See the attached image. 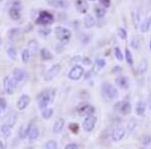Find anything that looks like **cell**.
<instances>
[{"instance_id": "cell-1", "label": "cell", "mask_w": 151, "mask_h": 149, "mask_svg": "<svg viewBox=\"0 0 151 149\" xmlns=\"http://www.w3.org/2000/svg\"><path fill=\"white\" fill-rule=\"evenodd\" d=\"M55 97V90H50V91H43L37 96V105L38 107L43 110L48 106L50 103H52L53 99Z\"/></svg>"}, {"instance_id": "cell-2", "label": "cell", "mask_w": 151, "mask_h": 149, "mask_svg": "<svg viewBox=\"0 0 151 149\" xmlns=\"http://www.w3.org/2000/svg\"><path fill=\"white\" fill-rule=\"evenodd\" d=\"M55 35L60 43L67 45L70 42V37H72V31L64 26H57L55 28Z\"/></svg>"}, {"instance_id": "cell-3", "label": "cell", "mask_w": 151, "mask_h": 149, "mask_svg": "<svg viewBox=\"0 0 151 149\" xmlns=\"http://www.w3.org/2000/svg\"><path fill=\"white\" fill-rule=\"evenodd\" d=\"M102 95L106 101H113L118 97V91L112 84L103 83L102 85Z\"/></svg>"}, {"instance_id": "cell-4", "label": "cell", "mask_w": 151, "mask_h": 149, "mask_svg": "<svg viewBox=\"0 0 151 149\" xmlns=\"http://www.w3.org/2000/svg\"><path fill=\"white\" fill-rule=\"evenodd\" d=\"M53 15L47 10H41L35 19V23L41 26H47L53 23Z\"/></svg>"}, {"instance_id": "cell-5", "label": "cell", "mask_w": 151, "mask_h": 149, "mask_svg": "<svg viewBox=\"0 0 151 149\" xmlns=\"http://www.w3.org/2000/svg\"><path fill=\"white\" fill-rule=\"evenodd\" d=\"M16 86H17V81L14 79L13 77H5L3 80V88L4 91L7 95H12L14 93V90H15Z\"/></svg>"}, {"instance_id": "cell-6", "label": "cell", "mask_w": 151, "mask_h": 149, "mask_svg": "<svg viewBox=\"0 0 151 149\" xmlns=\"http://www.w3.org/2000/svg\"><path fill=\"white\" fill-rule=\"evenodd\" d=\"M77 113L80 116H89L95 113V107L89 103H81L77 107Z\"/></svg>"}, {"instance_id": "cell-7", "label": "cell", "mask_w": 151, "mask_h": 149, "mask_svg": "<svg viewBox=\"0 0 151 149\" xmlns=\"http://www.w3.org/2000/svg\"><path fill=\"white\" fill-rule=\"evenodd\" d=\"M84 73H85V70L82 66L76 65L72 68V69H70L69 74H68V78L72 81H78L83 77Z\"/></svg>"}, {"instance_id": "cell-8", "label": "cell", "mask_w": 151, "mask_h": 149, "mask_svg": "<svg viewBox=\"0 0 151 149\" xmlns=\"http://www.w3.org/2000/svg\"><path fill=\"white\" fill-rule=\"evenodd\" d=\"M97 123V117L94 116V114L89 115L83 121V128L86 132H92L95 129Z\"/></svg>"}, {"instance_id": "cell-9", "label": "cell", "mask_w": 151, "mask_h": 149, "mask_svg": "<svg viewBox=\"0 0 151 149\" xmlns=\"http://www.w3.org/2000/svg\"><path fill=\"white\" fill-rule=\"evenodd\" d=\"M114 108L118 111H120L123 115H129L131 113V110H132V107H131V104L129 103L128 101H121V102H117L114 106Z\"/></svg>"}, {"instance_id": "cell-10", "label": "cell", "mask_w": 151, "mask_h": 149, "mask_svg": "<svg viewBox=\"0 0 151 149\" xmlns=\"http://www.w3.org/2000/svg\"><path fill=\"white\" fill-rule=\"evenodd\" d=\"M60 63H55V65H53L52 67L45 73V76H43V79H45V81H47V82H50V81H52L53 78L60 73Z\"/></svg>"}, {"instance_id": "cell-11", "label": "cell", "mask_w": 151, "mask_h": 149, "mask_svg": "<svg viewBox=\"0 0 151 149\" xmlns=\"http://www.w3.org/2000/svg\"><path fill=\"white\" fill-rule=\"evenodd\" d=\"M47 3L50 6L58 9H65L69 7V1L67 0H47Z\"/></svg>"}, {"instance_id": "cell-12", "label": "cell", "mask_w": 151, "mask_h": 149, "mask_svg": "<svg viewBox=\"0 0 151 149\" xmlns=\"http://www.w3.org/2000/svg\"><path fill=\"white\" fill-rule=\"evenodd\" d=\"M29 103H30V97L26 94H23V95H21L20 98L18 99L17 103H16V107H17L18 110L23 111V110H25L26 107L29 105Z\"/></svg>"}, {"instance_id": "cell-13", "label": "cell", "mask_w": 151, "mask_h": 149, "mask_svg": "<svg viewBox=\"0 0 151 149\" xmlns=\"http://www.w3.org/2000/svg\"><path fill=\"white\" fill-rule=\"evenodd\" d=\"M8 14H9V17H10L12 20H15V21L19 20L21 17V7L11 5V7L9 8Z\"/></svg>"}, {"instance_id": "cell-14", "label": "cell", "mask_w": 151, "mask_h": 149, "mask_svg": "<svg viewBox=\"0 0 151 149\" xmlns=\"http://www.w3.org/2000/svg\"><path fill=\"white\" fill-rule=\"evenodd\" d=\"M125 133H126L125 128H123V127H117L112 132V139L115 142H118V141L122 140L123 137L125 136Z\"/></svg>"}, {"instance_id": "cell-15", "label": "cell", "mask_w": 151, "mask_h": 149, "mask_svg": "<svg viewBox=\"0 0 151 149\" xmlns=\"http://www.w3.org/2000/svg\"><path fill=\"white\" fill-rule=\"evenodd\" d=\"M75 7L77 11L82 14L87 13L88 10H89V4L87 3L86 0H76Z\"/></svg>"}, {"instance_id": "cell-16", "label": "cell", "mask_w": 151, "mask_h": 149, "mask_svg": "<svg viewBox=\"0 0 151 149\" xmlns=\"http://www.w3.org/2000/svg\"><path fill=\"white\" fill-rule=\"evenodd\" d=\"M26 72L22 69H15L13 71V76L12 77L14 78L17 83H20V82H23L24 79L26 78Z\"/></svg>"}, {"instance_id": "cell-17", "label": "cell", "mask_w": 151, "mask_h": 149, "mask_svg": "<svg viewBox=\"0 0 151 149\" xmlns=\"http://www.w3.org/2000/svg\"><path fill=\"white\" fill-rule=\"evenodd\" d=\"M19 36H20V29L19 28H11L8 30V32H7V37H8V40L10 41H16L19 38Z\"/></svg>"}, {"instance_id": "cell-18", "label": "cell", "mask_w": 151, "mask_h": 149, "mask_svg": "<svg viewBox=\"0 0 151 149\" xmlns=\"http://www.w3.org/2000/svg\"><path fill=\"white\" fill-rule=\"evenodd\" d=\"M105 66H106V62H105L104 58H96V60H95V63H94V68H93V73L98 74L102 69H104Z\"/></svg>"}, {"instance_id": "cell-19", "label": "cell", "mask_w": 151, "mask_h": 149, "mask_svg": "<svg viewBox=\"0 0 151 149\" xmlns=\"http://www.w3.org/2000/svg\"><path fill=\"white\" fill-rule=\"evenodd\" d=\"M115 82H116V84L120 88H122V89L127 90L129 88V81L127 78L124 77V76H119V77H117Z\"/></svg>"}, {"instance_id": "cell-20", "label": "cell", "mask_w": 151, "mask_h": 149, "mask_svg": "<svg viewBox=\"0 0 151 149\" xmlns=\"http://www.w3.org/2000/svg\"><path fill=\"white\" fill-rule=\"evenodd\" d=\"M0 133H1V136L3 138H8L11 135V127L7 122L2 124L1 127H0Z\"/></svg>"}, {"instance_id": "cell-21", "label": "cell", "mask_w": 151, "mask_h": 149, "mask_svg": "<svg viewBox=\"0 0 151 149\" xmlns=\"http://www.w3.org/2000/svg\"><path fill=\"white\" fill-rule=\"evenodd\" d=\"M64 126H65V119L58 118V120L55 122V124H53V127H52L53 133H60V132L64 129Z\"/></svg>"}, {"instance_id": "cell-22", "label": "cell", "mask_w": 151, "mask_h": 149, "mask_svg": "<svg viewBox=\"0 0 151 149\" xmlns=\"http://www.w3.org/2000/svg\"><path fill=\"white\" fill-rule=\"evenodd\" d=\"M95 24H96V20H95V18L93 17V15H91V14H87V15L85 16V18H84L85 27L90 29V28L93 27Z\"/></svg>"}, {"instance_id": "cell-23", "label": "cell", "mask_w": 151, "mask_h": 149, "mask_svg": "<svg viewBox=\"0 0 151 149\" xmlns=\"http://www.w3.org/2000/svg\"><path fill=\"white\" fill-rule=\"evenodd\" d=\"M131 18H132V23H133L134 28L138 29L140 27V24H141L139 13H138L137 11H132V13H131Z\"/></svg>"}, {"instance_id": "cell-24", "label": "cell", "mask_w": 151, "mask_h": 149, "mask_svg": "<svg viewBox=\"0 0 151 149\" xmlns=\"http://www.w3.org/2000/svg\"><path fill=\"white\" fill-rule=\"evenodd\" d=\"M40 55L41 60H52V58H53L52 53L50 52V50H47V48H41Z\"/></svg>"}, {"instance_id": "cell-25", "label": "cell", "mask_w": 151, "mask_h": 149, "mask_svg": "<svg viewBox=\"0 0 151 149\" xmlns=\"http://www.w3.org/2000/svg\"><path fill=\"white\" fill-rule=\"evenodd\" d=\"M136 114L138 115V116H143V115L145 114V111H146V104L145 102L143 101H139L136 105Z\"/></svg>"}, {"instance_id": "cell-26", "label": "cell", "mask_w": 151, "mask_h": 149, "mask_svg": "<svg viewBox=\"0 0 151 149\" xmlns=\"http://www.w3.org/2000/svg\"><path fill=\"white\" fill-rule=\"evenodd\" d=\"M150 26H151V17L146 18V19H144V21H143V22L141 23V25H140V31L142 33L147 32V31L150 29Z\"/></svg>"}, {"instance_id": "cell-27", "label": "cell", "mask_w": 151, "mask_h": 149, "mask_svg": "<svg viewBox=\"0 0 151 149\" xmlns=\"http://www.w3.org/2000/svg\"><path fill=\"white\" fill-rule=\"evenodd\" d=\"M27 48H28L29 50H30L31 55H35V53H36V50H37V48H38V43H37V41L35 40H29V41H28V45H27Z\"/></svg>"}, {"instance_id": "cell-28", "label": "cell", "mask_w": 151, "mask_h": 149, "mask_svg": "<svg viewBox=\"0 0 151 149\" xmlns=\"http://www.w3.org/2000/svg\"><path fill=\"white\" fill-rule=\"evenodd\" d=\"M38 136H40V130H38V128L35 126H32V128H31V130L28 134L29 140H36L38 138Z\"/></svg>"}, {"instance_id": "cell-29", "label": "cell", "mask_w": 151, "mask_h": 149, "mask_svg": "<svg viewBox=\"0 0 151 149\" xmlns=\"http://www.w3.org/2000/svg\"><path fill=\"white\" fill-rule=\"evenodd\" d=\"M147 68H148V63L146 60H142L139 63V66H138V72H139V74L143 75L146 73V71H147Z\"/></svg>"}, {"instance_id": "cell-30", "label": "cell", "mask_w": 151, "mask_h": 149, "mask_svg": "<svg viewBox=\"0 0 151 149\" xmlns=\"http://www.w3.org/2000/svg\"><path fill=\"white\" fill-rule=\"evenodd\" d=\"M7 55L8 58L12 60H17V52H16V48L11 46L7 50Z\"/></svg>"}, {"instance_id": "cell-31", "label": "cell", "mask_w": 151, "mask_h": 149, "mask_svg": "<svg viewBox=\"0 0 151 149\" xmlns=\"http://www.w3.org/2000/svg\"><path fill=\"white\" fill-rule=\"evenodd\" d=\"M42 118L45 119V120H48V119L52 118V116L53 115V109L52 108H45L42 110Z\"/></svg>"}, {"instance_id": "cell-32", "label": "cell", "mask_w": 151, "mask_h": 149, "mask_svg": "<svg viewBox=\"0 0 151 149\" xmlns=\"http://www.w3.org/2000/svg\"><path fill=\"white\" fill-rule=\"evenodd\" d=\"M30 55H31L30 50H29L28 48H24L22 52H21V60H22V62L24 63H27Z\"/></svg>"}, {"instance_id": "cell-33", "label": "cell", "mask_w": 151, "mask_h": 149, "mask_svg": "<svg viewBox=\"0 0 151 149\" xmlns=\"http://www.w3.org/2000/svg\"><path fill=\"white\" fill-rule=\"evenodd\" d=\"M95 14H96L97 18L101 19L106 15V10H105V8H102V7L97 6V7H95Z\"/></svg>"}, {"instance_id": "cell-34", "label": "cell", "mask_w": 151, "mask_h": 149, "mask_svg": "<svg viewBox=\"0 0 151 149\" xmlns=\"http://www.w3.org/2000/svg\"><path fill=\"white\" fill-rule=\"evenodd\" d=\"M137 126V120L136 119H130L127 123V130L129 132H133Z\"/></svg>"}, {"instance_id": "cell-35", "label": "cell", "mask_w": 151, "mask_h": 149, "mask_svg": "<svg viewBox=\"0 0 151 149\" xmlns=\"http://www.w3.org/2000/svg\"><path fill=\"white\" fill-rule=\"evenodd\" d=\"M125 60L129 66H133V57L128 48H125Z\"/></svg>"}, {"instance_id": "cell-36", "label": "cell", "mask_w": 151, "mask_h": 149, "mask_svg": "<svg viewBox=\"0 0 151 149\" xmlns=\"http://www.w3.org/2000/svg\"><path fill=\"white\" fill-rule=\"evenodd\" d=\"M50 32H52V29L48 28V27H45V26H43V27L38 29V33H40L41 36H48L50 35Z\"/></svg>"}, {"instance_id": "cell-37", "label": "cell", "mask_w": 151, "mask_h": 149, "mask_svg": "<svg viewBox=\"0 0 151 149\" xmlns=\"http://www.w3.org/2000/svg\"><path fill=\"white\" fill-rule=\"evenodd\" d=\"M45 149H57L58 148V143L53 140H50L45 143Z\"/></svg>"}, {"instance_id": "cell-38", "label": "cell", "mask_w": 151, "mask_h": 149, "mask_svg": "<svg viewBox=\"0 0 151 149\" xmlns=\"http://www.w3.org/2000/svg\"><path fill=\"white\" fill-rule=\"evenodd\" d=\"M69 129L70 130V132H73L74 134H78L79 133V124L78 123H70L69 125Z\"/></svg>"}, {"instance_id": "cell-39", "label": "cell", "mask_w": 151, "mask_h": 149, "mask_svg": "<svg viewBox=\"0 0 151 149\" xmlns=\"http://www.w3.org/2000/svg\"><path fill=\"white\" fill-rule=\"evenodd\" d=\"M141 143L144 146H148L151 144V135H144L141 138Z\"/></svg>"}, {"instance_id": "cell-40", "label": "cell", "mask_w": 151, "mask_h": 149, "mask_svg": "<svg viewBox=\"0 0 151 149\" xmlns=\"http://www.w3.org/2000/svg\"><path fill=\"white\" fill-rule=\"evenodd\" d=\"M114 53H115V57L118 60H123V58H124V55H123V53L122 52H121V50L119 48H115V50H114Z\"/></svg>"}, {"instance_id": "cell-41", "label": "cell", "mask_w": 151, "mask_h": 149, "mask_svg": "<svg viewBox=\"0 0 151 149\" xmlns=\"http://www.w3.org/2000/svg\"><path fill=\"white\" fill-rule=\"evenodd\" d=\"M118 35H119V36H120L121 40H127V31H126L124 28L120 27L118 29Z\"/></svg>"}, {"instance_id": "cell-42", "label": "cell", "mask_w": 151, "mask_h": 149, "mask_svg": "<svg viewBox=\"0 0 151 149\" xmlns=\"http://www.w3.org/2000/svg\"><path fill=\"white\" fill-rule=\"evenodd\" d=\"M16 120H17V115H16V114H13V116H11L10 118L8 119L7 123H8L9 125H10L11 128H12V127H14V125H15Z\"/></svg>"}, {"instance_id": "cell-43", "label": "cell", "mask_w": 151, "mask_h": 149, "mask_svg": "<svg viewBox=\"0 0 151 149\" xmlns=\"http://www.w3.org/2000/svg\"><path fill=\"white\" fill-rule=\"evenodd\" d=\"M99 2L104 8H108L111 6V0H99Z\"/></svg>"}, {"instance_id": "cell-44", "label": "cell", "mask_w": 151, "mask_h": 149, "mask_svg": "<svg viewBox=\"0 0 151 149\" xmlns=\"http://www.w3.org/2000/svg\"><path fill=\"white\" fill-rule=\"evenodd\" d=\"M0 108L2 110H5L7 108V102L3 97H0Z\"/></svg>"}, {"instance_id": "cell-45", "label": "cell", "mask_w": 151, "mask_h": 149, "mask_svg": "<svg viewBox=\"0 0 151 149\" xmlns=\"http://www.w3.org/2000/svg\"><path fill=\"white\" fill-rule=\"evenodd\" d=\"M131 46H132L133 48H138V46H139V40H137V38H133L132 41H131Z\"/></svg>"}, {"instance_id": "cell-46", "label": "cell", "mask_w": 151, "mask_h": 149, "mask_svg": "<svg viewBox=\"0 0 151 149\" xmlns=\"http://www.w3.org/2000/svg\"><path fill=\"white\" fill-rule=\"evenodd\" d=\"M79 146H78V144L76 143H69L67 144V145L65 146V149H77Z\"/></svg>"}, {"instance_id": "cell-47", "label": "cell", "mask_w": 151, "mask_h": 149, "mask_svg": "<svg viewBox=\"0 0 151 149\" xmlns=\"http://www.w3.org/2000/svg\"><path fill=\"white\" fill-rule=\"evenodd\" d=\"M92 75H93V71H89V72H86V73H85V76H84L85 80H89L90 78L92 77Z\"/></svg>"}, {"instance_id": "cell-48", "label": "cell", "mask_w": 151, "mask_h": 149, "mask_svg": "<svg viewBox=\"0 0 151 149\" xmlns=\"http://www.w3.org/2000/svg\"><path fill=\"white\" fill-rule=\"evenodd\" d=\"M83 63H84V65H86V66H89V65H91V63H92V60H90L89 58H83Z\"/></svg>"}, {"instance_id": "cell-49", "label": "cell", "mask_w": 151, "mask_h": 149, "mask_svg": "<svg viewBox=\"0 0 151 149\" xmlns=\"http://www.w3.org/2000/svg\"><path fill=\"white\" fill-rule=\"evenodd\" d=\"M89 40H90V36H89V35H85V36H84V37H83V40H82L83 43H85V45H87V43L89 42Z\"/></svg>"}, {"instance_id": "cell-50", "label": "cell", "mask_w": 151, "mask_h": 149, "mask_svg": "<svg viewBox=\"0 0 151 149\" xmlns=\"http://www.w3.org/2000/svg\"><path fill=\"white\" fill-rule=\"evenodd\" d=\"M82 60V58H81V55H77V57H75V58H73V60L72 62L73 63H76V62H80V60Z\"/></svg>"}, {"instance_id": "cell-51", "label": "cell", "mask_w": 151, "mask_h": 149, "mask_svg": "<svg viewBox=\"0 0 151 149\" xmlns=\"http://www.w3.org/2000/svg\"><path fill=\"white\" fill-rule=\"evenodd\" d=\"M3 148H5V144L2 142L1 140H0V149H3Z\"/></svg>"}, {"instance_id": "cell-52", "label": "cell", "mask_w": 151, "mask_h": 149, "mask_svg": "<svg viewBox=\"0 0 151 149\" xmlns=\"http://www.w3.org/2000/svg\"><path fill=\"white\" fill-rule=\"evenodd\" d=\"M148 108H149V110H151V96L148 99Z\"/></svg>"}, {"instance_id": "cell-53", "label": "cell", "mask_w": 151, "mask_h": 149, "mask_svg": "<svg viewBox=\"0 0 151 149\" xmlns=\"http://www.w3.org/2000/svg\"><path fill=\"white\" fill-rule=\"evenodd\" d=\"M149 48H150V50H151V38H150V42H149Z\"/></svg>"}, {"instance_id": "cell-54", "label": "cell", "mask_w": 151, "mask_h": 149, "mask_svg": "<svg viewBox=\"0 0 151 149\" xmlns=\"http://www.w3.org/2000/svg\"><path fill=\"white\" fill-rule=\"evenodd\" d=\"M2 45V40H1V37H0V45Z\"/></svg>"}, {"instance_id": "cell-55", "label": "cell", "mask_w": 151, "mask_h": 149, "mask_svg": "<svg viewBox=\"0 0 151 149\" xmlns=\"http://www.w3.org/2000/svg\"><path fill=\"white\" fill-rule=\"evenodd\" d=\"M1 110H2V109H1V108H0V113H1Z\"/></svg>"}, {"instance_id": "cell-56", "label": "cell", "mask_w": 151, "mask_h": 149, "mask_svg": "<svg viewBox=\"0 0 151 149\" xmlns=\"http://www.w3.org/2000/svg\"><path fill=\"white\" fill-rule=\"evenodd\" d=\"M90 1H95V0H90Z\"/></svg>"}, {"instance_id": "cell-57", "label": "cell", "mask_w": 151, "mask_h": 149, "mask_svg": "<svg viewBox=\"0 0 151 149\" xmlns=\"http://www.w3.org/2000/svg\"><path fill=\"white\" fill-rule=\"evenodd\" d=\"M1 1H2V0H0V2H1Z\"/></svg>"}]
</instances>
